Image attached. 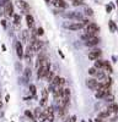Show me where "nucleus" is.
I'll list each match as a JSON object with an SVG mask.
<instances>
[{"instance_id":"1","label":"nucleus","mask_w":118,"mask_h":122,"mask_svg":"<svg viewBox=\"0 0 118 122\" xmlns=\"http://www.w3.org/2000/svg\"><path fill=\"white\" fill-rule=\"evenodd\" d=\"M42 46H43L42 40H38V39H36V38H33V39L31 40V44L28 45V48L31 49V51H32V53H37V51H39V50L42 49Z\"/></svg>"},{"instance_id":"2","label":"nucleus","mask_w":118,"mask_h":122,"mask_svg":"<svg viewBox=\"0 0 118 122\" xmlns=\"http://www.w3.org/2000/svg\"><path fill=\"white\" fill-rule=\"evenodd\" d=\"M49 72H51V64H49V61H48L44 66H42L41 68H38V71H37L38 78H46Z\"/></svg>"},{"instance_id":"3","label":"nucleus","mask_w":118,"mask_h":122,"mask_svg":"<svg viewBox=\"0 0 118 122\" xmlns=\"http://www.w3.org/2000/svg\"><path fill=\"white\" fill-rule=\"evenodd\" d=\"M86 84H87V87L90 88L91 90H97L98 87H100V82H98L96 78H90V79H87V81H86Z\"/></svg>"},{"instance_id":"4","label":"nucleus","mask_w":118,"mask_h":122,"mask_svg":"<svg viewBox=\"0 0 118 122\" xmlns=\"http://www.w3.org/2000/svg\"><path fill=\"white\" fill-rule=\"evenodd\" d=\"M85 30H86V33H92V34H96L98 30H100V28H98V26L96 23H88L86 25L85 27Z\"/></svg>"},{"instance_id":"5","label":"nucleus","mask_w":118,"mask_h":122,"mask_svg":"<svg viewBox=\"0 0 118 122\" xmlns=\"http://www.w3.org/2000/svg\"><path fill=\"white\" fill-rule=\"evenodd\" d=\"M101 55H102V51H101V50H100V49H95V50H92V51L88 54V59L96 61V60H98V59L101 57Z\"/></svg>"},{"instance_id":"6","label":"nucleus","mask_w":118,"mask_h":122,"mask_svg":"<svg viewBox=\"0 0 118 122\" xmlns=\"http://www.w3.org/2000/svg\"><path fill=\"white\" fill-rule=\"evenodd\" d=\"M4 9H5V15L9 16V17H11L14 16V6L11 3H7L6 5H4Z\"/></svg>"},{"instance_id":"7","label":"nucleus","mask_w":118,"mask_h":122,"mask_svg":"<svg viewBox=\"0 0 118 122\" xmlns=\"http://www.w3.org/2000/svg\"><path fill=\"white\" fill-rule=\"evenodd\" d=\"M84 23H81V22H74V23H71L70 26H68V28L70 29V30H80V29H83L84 28Z\"/></svg>"},{"instance_id":"8","label":"nucleus","mask_w":118,"mask_h":122,"mask_svg":"<svg viewBox=\"0 0 118 122\" xmlns=\"http://www.w3.org/2000/svg\"><path fill=\"white\" fill-rule=\"evenodd\" d=\"M17 6L21 9V10H24V11H30V6H28V4L26 3V1H24V0H18L17 1Z\"/></svg>"},{"instance_id":"9","label":"nucleus","mask_w":118,"mask_h":122,"mask_svg":"<svg viewBox=\"0 0 118 122\" xmlns=\"http://www.w3.org/2000/svg\"><path fill=\"white\" fill-rule=\"evenodd\" d=\"M15 46H16V54H17V56L21 59V57H24V49H22V45H21V43L20 42H17L16 44H15Z\"/></svg>"},{"instance_id":"10","label":"nucleus","mask_w":118,"mask_h":122,"mask_svg":"<svg viewBox=\"0 0 118 122\" xmlns=\"http://www.w3.org/2000/svg\"><path fill=\"white\" fill-rule=\"evenodd\" d=\"M52 4H53L55 7H62V9H65V7L68 6L64 0H53Z\"/></svg>"},{"instance_id":"11","label":"nucleus","mask_w":118,"mask_h":122,"mask_svg":"<svg viewBox=\"0 0 118 122\" xmlns=\"http://www.w3.org/2000/svg\"><path fill=\"white\" fill-rule=\"evenodd\" d=\"M98 43H100V39H98L97 37H94V38H91V39H88L85 44H86L87 46H95V45H97Z\"/></svg>"},{"instance_id":"12","label":"nucleus","mask_w":118,"mask_h":122,"mask_svg":"<svg viewBox=\"0 0 118 122\" xmlns=\"http://www.w3.org/2000/svg\"><path fill=\"white\" fill-rule=\"evenodd\" d=\"M26 22H27V26L28 28H33V23H35V20L31 15H27L26 16Z\"/></svg>"},{"instance_id":"13","label":"nucleus","mask_w":118,"mask_h":122,"mask_svg":"<svg viewBox=\"0 0 118 122\" xmlns=\"http://www.w3.org/2000/svg\"><path fill=\"white\" fill-rule=\"evenodd\" d=\"M103 71H107L108 73H112L113 72V68H112V66L110 65V62L108 61H105V65H103V68H102Z\"/></svg>"},{"instance_id":"14","label":"nucleus","mask_w":118,"mask_h":122,"mask_svg":"<svg viewBox=\"0 0 118 122\" xmlns=\"http://www.w3.org/2000/svg\"><path fill=\"white\" fill-rule=\"evenodd\" d=\"M111 115V112H110V111H108V110H106V111H101V112H100V115H98V117H100V118H107L108 116H110Z\"/></svg>"},{"instance_id":"15","label":"nucleus","mask_w":118,"mask_h":122,"mask_svg":"<svg viewBox=\"0 0 118 122\" xmlns=\"http://www.w3.org/2000/svg\"><path fill=\"white\" fill-rule=\"evenodd\" d=\"M103 65H105V61H102L100 59L95 61V67L96 68H103Z\"/></svg>"},{"instance_id":"16","label":"nucleus","mask_w":118,"mask_h":122,"mask_svg":"<svg viewBox=\"0 0 118 122\" xmlns=\"http://www.w3.org/2000/svg\"><path fill=\"white\" fill-rule=\"evenodd\" d=\"M108 111L112 114V112H118V105H116V104H112V105H110V107H108Z\"/></svg>"},{"instance_id":"17","label":"nucleus","mask_w":118,"mask_h":122,"mask_svg":"<svg viewBox=\"0 0 118 122\" xmlns=\"http://www.w3.org/2000/svg\"><path fill=\"white\" fill-rule=\"evenodd\" d=\"M54 77H55V75H54V71H51V72L48 73V76H47L46 78L48 79V82H51V83H52V81L54 79Z\"/></svg>"},{"instance_id":"18","label":"nucleus","mask_w":118,"mask_h":122,"mask_svg":"<svg viewBox=\"0 0 118 122\" xmlns=\"http://www.w3.org/2000/svg\"><path fill=\"white\" fill-rule=\"evenodd\" d=\"M35 115H36V118H41V116L43 115V111L38 107V109L35 110Z\"/></svg>"},{"instance_id":"19","label":"nucleus","mask_w":118,"mask_h":122,"mask_svg":"<svg viewBox=\"0 0 118 122\" xmlns=\"http://www.w3.org/2000/svg\"><path fill=\"white\" fill-rule=\"evenodd\" d=\"M97 72H98V71H97V68H96V67H91L90 70H88V73H90L91 76H96V75H97Z\"/></svg>"},{"instance_id":"20","label":"nucleus","mask_w":118,"mask_h":122,"mask_svg":"<svg viewBox=\"0 0 118 122\" xmlns=\"http://www.w3.org/2000/svg\"><path fill=\"white\" fill-rule=\"evenodd\" d=\"M71 1H73L74 6H79V5H81L84 3V0H71Z\"/></svg>"},{"instance_id":"21","label":"nucleus","mask_w":118,"mask_h":122,"mask_svg":"<svg viewBox=\"0 0 118 122\" xmlns=\"http://www.w3.org/2000/svg\"><path fill=\"white\" fill-rule=\"evenodd\" d=\"M25 76H26L27 79L31 78V70H30V68H26V70H25Z\"/></svg>"},{"instance_id":"22","label":"nucleus","mask_w":118,"mask_h":122,"mask_svg":"<svg viewBox=\"0 0 118 122\" xmlns=\"http://www.w3.org/2000/svg\"><path fill=\"white\" fill-rule=\"evenodd\" d=\"M22 38H24L25 42L28 40V30H24V32H22Z\"/></svg>"},{"instance_id":"23","label":"nucleus","mask_w":118,"mask_h":122,"mask_svg":"<svg viewBox=\"0 0 118 122\" xmlns=\"http://www.w3.org/2000/svg\"><path fill=\"white\" fill-rule=\"evenodd\" d=\"M65 122H76V116H70L68 120H65Z\"/></svg>"},{"instance_id":"24","label":"nucleus","mask_w":118,"mask_h":122,"mask_svg":"<svg viewBox=\"0 0 118 122\" xmlns=\"http://www.w3.org/2000/svg\"><path fill=\"white\" fill-rule=\"evenodd\" d=\"M110 29H111V32L116 30V25L113 23V21H110Z\"/></svg>"},{"instance_id":"25","label":"nucleus","mask_w":118,"mask_h":122,"mask_svg":"<svg viewBox=\"0 0 118 122\" xmlns=\"http://www.w3.org/2000/svg\"><path fill=\"white\" fill-rule=\"evenodd\" d=\"M25 114H26V116H27V117H30V118H31V120H35V116H33V115H32L31 112H30V111H28V110L26 111V112H25Z\"/></svg>"},{"instance_id":"26","label":"nucleus","mask_w":118,"mask_h":122,"mask_svg":"<svg viewBox=\"0 0 118 122\" xmlns=\"http://www.w3.org/2000/svg\"><path fill=\"white\" fill-rule=\"evenodd\" d=\"M14 20H15V23H16V25L20 23V16H18V15H14Z\"/></svg>"},{"instance_id":"27","label":"nucleus","mask_w":118,"mask_h":122,"mask_svg":"<svg viewBox=\"0 0 118 122\" xmlns=\"http://www.w3.org/2000/svg\"><path fill=\"white\" fill-rule=\"evenodd\" d=\"M30 89H31V93H32V94H36V87H35L33 84L30 86Z\"/></svg>"},{"instance_id":"28","label":"nucleus","mask_w":118,"mask_h":122,"mask_svg":"<svg viewBox=\"0 0 118 122\" xmlns=\"http://www.w3.org/2000/svg\"><path fill=\"white\" fill-rule=\"evenodd\" d=\"M46 103H47V98H42V99H41V103H39V105H41V106H44Z\"/></svg>"},{"instance_id":"29","label":"nucleus","mask_w":118,"mask_h":122,"mask_svg":"<svg viewBox=\"0 0 118 122\" xmlns=\"http://www.w3.org/2000/svg\"><path fill=\"white\" fill-rule=\"evenodd\" d=\"M64 84H65V79H64V78H60V82H59V86H58V87H62V88H63Z\"/></svg>"},{"instance_id":"30","label":"nucleus","mask_w":118,"mask_h":122,"mask_svg":"<svg viewBox=\"0 0 118 122\" xmlns=\"http://www.w3.org/2000/svg\"><path fill=\"white\" fill-rule=\"evenodd\" d=\"M42 95H43V98H47V97H48V90H47V89H43Z\"/></svg>"},{"instance_id":"31","label":"nucleus","mask_w":118,"mask_h":122,"mask_svg":"<svg viewBox=\"0 0 118 122\" xmlns=\"http://www.w3.org/2000/svg\"><path fill=\"white\" fill-rule=\"evenodd\" d=\"M37 34H38V36H42V34H43V28H38V29H37Z\"/></svg>"},{"instance_id":"32","label":"nucleus","mask_w":118,"mask_h":122,"mask_svg":"<svg viewBox=\"0 0 118 122\" xmlns=\"http://www.w3.org/2000/svg\"><path fill=\"white\" fill-rule=\"evenodd\" d=\"M86 14H87V15H90V16H91V15H92L94 12H92V10H91V9H88V7H87V9H86Z\"/></svg>"},{"instance_id":"33","label":"nucleus","mask_w":118,"mask_h":122,"mask_svg":"<svg viewBox=\"0 0 118 122\" xmlns=\"http://www.w3.org/2000/svg\"><path fill=\"white\" fill-rule=\"evenodd\" d=\"M112 100H114V98H113L112 95H110V97H107V101H112Z\"/></svg>"},{"instance_id":"34","label":"nucleus","mask_w":118,"mask_h":122,"mask_svg":"<svg viewBox=\"0 0 118 122\" xmlns=\"http://www.w3.org/2000/svg\"><path fill=\"white\" fill-rule=\"evenodd\" d=\"M1 25H3L4 27H6V23H5V21H1Z\"/></svg>"},{"instance_id":"35","label":"nucleus","mask_w":118,"mask_h":122,"mask_svg":"<svg viewBox=\"0 0 118 122\" xmlns=\"http://www.w3.org/2000/svg\"><path fill=\"white\" fill-rule=\"evenodd\" d=\"M47 1H49V0H47Z\"/></svg>"},{"instance_id":"36","label":"nucleus","mask_w":118,"mask_h":122,"mask_svg":"<svg viewBox=\"0 0 118 122\" xmlns=\"http://www.w3.org/2000/svg\"><path fill=\"white\" fill-rule=\"evenodd\" d=\"M33 122H36V121H33Z\"/></svg>"}]
</instances>
